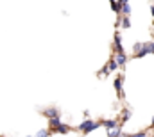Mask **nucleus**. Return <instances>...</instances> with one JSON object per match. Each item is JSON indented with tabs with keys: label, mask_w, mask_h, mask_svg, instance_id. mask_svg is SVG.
Listing matches in <instances>:
<instances>
[{
	"label": "nucleus",
	"mask_w": 154,
	"mask_h": 137,
	"mask_svg": "<svg viewBox=\"0 0 154 137\" xmlns=\"http://www.w3.org/2000/svg\"><path fill=\"white\" fill-rule=\"evenodd\" d=\"M100 125L97 123V121H91V119H86V121H82L81 123V127H79V130L82 132V134H90V132H93L95 128H99Z\"/></svg>",
	"instance_id": "nucleus-1"
},
{
	"label": "nucleus",
	"mask_w": 154,
	"mask_h": 137,
	"mask_svg": "<svg viewBox=\"0 0 154 137\" xmlns=\"http://www.w3.org/2000/svg\"><path fill=\"white\" fill-rule=\"evenodd\" d=\"M115 61L118 63V66L122 68V66H125L127 57H125V54H124V52H116V54H115Z\"/></svg>",
	"instance_id": "nucleus-2"
},
{
	"label": "nucleus",
	"mask_w": 154,
	"mask_h": 137,
	"mask_svg": "<svg viewBox=\"0 0 154 137\" xmlns=\"http://www.w3.org/2000/svg\"><path fill=\"white\" fill-rule=\"evenodd\" d=\"M43 116H47L48 119H52V118H59V112H57V109H45Z\"/></svg>",
	"instance_id": "nucleus-3"
},
{
	"label": "nucleus",
	"mask_w": 154,
	"mask_h": 137,
	"mask_svg": "<svg viewBox=\"0 0 154 137\" xmlns=\"http://www.w3.org/2000/svg\"><path fill=\"white\" fill-rule=\"evenodd\" d=\"M120 25H122V29H129V27H131V20H129V16H127V14H122Z\"/></svg>",
	"instance_id": "nucleus-4"
},
{
	"label": "nucleus",
	"mask_w": 154,
	"mask_h": 137,
	"mask_svg": "<svg viewBox=\"0 0 154 137\" xmlns=\"http://www.w3.org/2000/svg\"><path fill=\"white\" fill-rule=\"evenodd\" d=\"M104 127H106V130H113V128L118 127V123H116L115 119H106L104 121Z\"/></svg>",
	"instance_id": "nucleus-5"
},
{
	"label": "nucleus",
	"mask_w": 154,
	"mask_h": 137,
	"mask_svg": "<svg viewBox=\"0 0 154 137\" xmlns=\"http://www.w3.org/2000/svg\"><path fill=\"white\" fill-rule=\"evenodd\" d=\"M115 50H116V52H124V48H122V37H120V34H115Z\"/></svg>",
	"instance_id": "nucleus-6"
},
{
	"label": "nucleus",
	"mask_w": 154,
	"mask_h": 137,
	"mask_svg": "<svg viewBox=\"0 0 154 137\" xmlns=\"http://www.w3.org/2000/svg\"><path fill=\"white\" fill-rule=\"evenodd\" d=\"M108 136H111V137H120V136H124V132L120 130V127H116V128H113V130H108Z\"/></svg>",
	"instance_id": "nucleus-7"
},
{
	"label": "nucleus",
	"mask_w": 154,
	"mask_h": 137,
	"mask_svg": "<svg viewBox=\"0 0 154 137\" xmlns=\"http://www.w3.org/2000/svg\"><path fill=\"white\" fill-rule=\"evenodd\" d=\"M122 82H124V77H116V80H115L116 93H122Z\"/></svg>",
	"instance_id": "nucleus-8"
},
{
	"label": "nucleus",
	"mask_w": 154,
	"mask_h": 137,
	"mask_svg": "<svg viewBox=\"0 0 154 137\" xmlns=\"http://www.w3.org/2000/svg\"><path fill=\"white\" fill-rule=\"evenodd\" d=\"M54 132H57V134H68V132H70V128H68L66 125H59Z\"/></svg>",
	"instance_id": "nucleus-9"
},
{
	"label": "nucleus",
	"mask_w": 154,
	"mask_h": 137,
	"mask_svg": "<svg viewBox=\"0 0 154 137\" xmlns=\"http://www.w3.org/2000/svg\"><path fill=\"white\" fill-rule=\"evenodd\" d=\"M122 14H127V16L131 14V5H129V2L122 5Z\"/></svg>",
	"instance_id": "nucleus-10"
},
{
	"label": "nucleus",
	"mask_w": 154,
	"mask_h": 137,
	"mask_svg": "<svg viewBox=\"0 0 154 137\" xmlns=\"http://www.w3.org/2000/svg\"><path fill=\"white\" fill-rule=\"evenodd\" d=\"M59 125H61V123H59V118H52V119H50V127H52V130H56Z\"/></svg>",
	"instance_id": "nucleus-11"
},
{
	"label": "nucleus",
	"mask_w": 154,
	"mask_h": 137,
	"mask_svg": "<svg viewBox=\"0 0 154 137\" xmlns=\"http://www.w3.org/2000/svg\"><path fill=\"white\" fill-rule=\"evenodd\" d=\"M108 66H109V69H111V71H115V69H118V63L115 61V57H113V59H111V61L108 63Z\"/></svg>",
	"instance_id": "nucleus-12"
},
{
	"label": "nucleus",
	"mask_w": 154,
	"mask_h": 137,
	"mask_svg": "<svg viewBox=\"0 0 154 137\" xmlns=\"http://www.w3.org/2000/svg\"><path fill=\"white\" fill-rule=\"evenodd\" d=\"M129 118H131V110H124V114H122V119H124V121H127Z\"/></svg>",
	"instance_id": "nucleus-13"
},
{
	"label": "nucleus",
	"mask_w": 154,
	"mask_h": 137,
	"mask_svg": "<svg viewBox=\"0 0 154 137\" xmlns=\"http://www.w3.org/2000/svg\"><path fill=\"white\" fill-rule=\"evenodd\" d=\"M109 71H111V69H109V66H104V68H102V71H100L99 75H100V77H104V75H108Z\"/></svg>",
	"instance_id": "nucleus-14"
},
{
	"label": "nucleus",
	"mask_w": 154,
	"mask_h": 137,
	"mask_svg": "<svg viewBox=\"0 0 154 137\" xmlns=\"http://www.w3.org/2000/svg\"><path fill=\"white\" fill-rule=\"evenodd\" d=\"M48 134H52V130H39V132H38V136H41V137L48 136Z\"/></svg>",
	"instance_id": "nucleus-15"
},
{
	"label": "nucleus",
	"mask_w": 154,
	"mask_h": 137,
	"mask_svg": "<svg viewBox=\"0 0 154 137\" xmlns=\"http://www.w3.org/2000/svg\"><path fill=\"white\" fill-rule=\"evenodd\" d=\"M149 45H151V54H154V41H151Z\"/></svg>",
	"instance_id": "nucleus-16"
},
{
	"label": "nucleus",
	"mask_w": 154,
	"mask_h": 137,
	"mask_svg": "<svg viewBox=\"0 0 154 137\" xmlns=\"http://www.w3.org/2000/svg\"><path fill=\"white\" fill-rule=\"evenodd\" d=\"M118 2H120V5H124V4H127L129 0H118Z\"/></svg>",
	"instance_id": "nucleus-17"
},
{
	"label": "nucleus",
	"mask_w": 154,
	"mask_h": 137,
	"mask_svg": "<svg viewBox=\"0 0 154 137\" xmlns=\"http://www.w3.org/2000/svg\"><path fill=\"white\" fill-rule=\"evenodd\" d=\"M151 13H152V16H154V5H152V7H151Z\"/></svg>",
	"instance_id": "nucleus-18"
},
{
	"label": "nucleus",
	"mask_w": 154,
	"mask_h": 137,
	"mask_svg": "<svg viewBox=\"0 0 154 137\" xmlns=\"http://www.w3.org/2000/svg\"><path fill=\"white\" fill-rule=\"evenodd\" d=\"M151 127H152V128H154V118H152V123H151Z\"/></svg>",
	"instance_id": "nucleus-19"
}]
</instances>
